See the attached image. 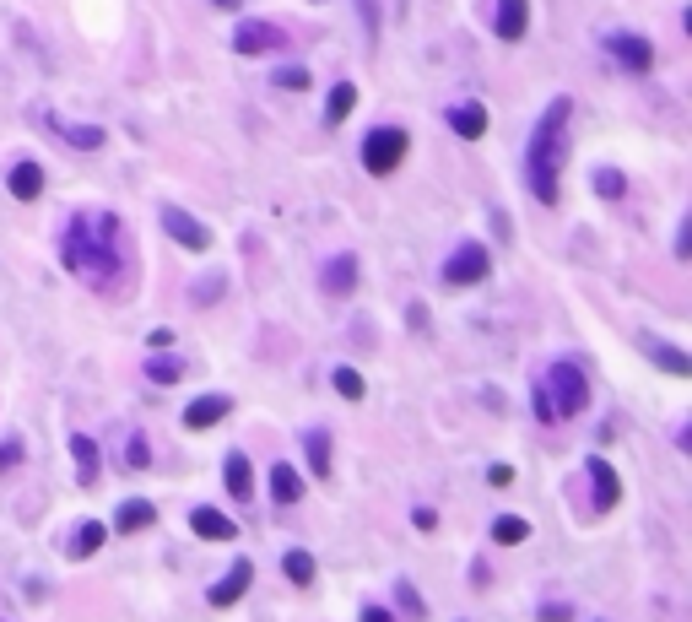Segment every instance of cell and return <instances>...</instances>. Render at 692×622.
Masks as SVG:
<instances>
[{
	"label": "cell",
	"instance_id": "obj_36",
	"mask_svg": "<svg viewBox=\"0 0 692 622\" xmlns=\"http://www.w3.org/2000/svg\"><path fill=\"white\" fill-rule=\"evenodd\" d=\"M411 525H417V531H438V520H433V509H417V514H411Z\"/></svg>",
	"mask_w": 692,
	"mask_h": 622
},
{
	"label": "cell",
	"instance_id": "obj_29",
	"mask_svg": "<svg viewBox=\"0 0 692 622\" xmlns=\"http://www.w3.org/2000/svg\"><path fill=\"white\" fill-rule=\"evenodd\" d=\"M622 190H628V184H622L617 168H595V195H606V201H622Z\"/></svg>",
	"mask_w": 692,
	"mask_h": 622
},
{
	"label": "cell",
	"instance_id": "obj_19",
	"mask_svg": "<svg viewBox=\"0 0 692 622\" xmlns=\"http://www.w3.org/2000/svg\"><path fill=\"white\" fill-rule=\"evenodd\" d=\"M71 455H76V476H82V487H92V482H98V439L76 433V439H71Z\"/></svg>",
	"mask_w": 692,
	"mask_h": 622
},
{
	"label": "cell",
	"instance_id": "obj_6",
	"mask_svg": "<svg viewBox=\"0 0 692 622\" xmlns=\"http://www.w3.org/2000/svg\"><path fill=\"white\" fill-rule=\"evenodd\" d=\"M233 49L238 55H276V49H287V33L276 22H238Z\"/></svg>",
	"mask_w": 692,
	"mask_h": 622
},
{
	"label": "cell",
	"instance_id": "obj_34",
	"mask_svg": "<svg viewBox=\"0 0 692 622\" xmlns=\"http://www.w3.org/2000/svg\"><path fill=\"white\" fill-rule=\"evenodd\" d=\"M395 595H401V606H406L411 617H422V601H417V590H411V585H401V590H395Z\"/></svg>",
	"mask_w": 692,
	"mask_h": 622
},
{
	"label": "cell",
	"instance_id": "obj_26",
	"mask_svg": "<svg viewBox=\"0 0 692 622\" xmlns=\"http://www.w3.org/2000/svg\"><path fill=\"white\" fill-rule=\"evenodd\" d=\"M49 125H55L60 136L71 141V147H87V152H98V147H103V130H98V125H60V119H49Z\"/></svg>",
	"mask_w": 692,
	"mask_h": 622
},
{
	"label": "cell",
	"instance_id": "obj_27",
	"mask_svg": "<svg viewBox=\"0 0 692 622\" xmlns=\"http://www.w3.org/2000/svg\"><path fill=\"white\" fill-rule=\"evenodd\" d=\"M282 568H287L292 585H309V579H314V558H309V552H298V547H292L287 558H282Z\"/></svg>",
	"mask_w": 692,
	"mask_h": 622
},
{
	"label": "cell",
	"instance_id": "obj_28",
	"mask_svg": "<svg viewBox=\"0 0 692 622\" xmlns=\"http://www.w3.org/2000/svg\"><path fill=\"white\" fill-rule=\"evenodd\" d=\"M492 536H498V541H503V547H519V541H525V536H530V525H525V520H519V514H503V520H498V525H492Z\"/></svg>",
	"mask_w": 692,
	"mask_h": 622
},
{
	"label": "cell",
	"instance_id": "obj_10",
	"mask_svg": "<svg viewBox=\"0 0 692 622\" xmlns=\"http://www.w3.org/2000/svg\"><path fill=\"white\" fill-rule=\"evenodd\" d=\"M492 28H498V38H525V28H530V6L525 0H498V17H492Z\"/></svg>",
	"mask_w": 692,
	"mask_h": 622
},
{
	"label": "cell",
	"instance_id": "obj_35",
	"mask_svg": "<svg viewBox=\"0 0 692 622\" xmlns=\"http://www.w3.org/2000/svg\"><path fill=\"white\" fill-rule=\"evenodd\" d=\"M568 617H574V612H568V606H557V601L541 606V622H568Z\"/></svg>",
	"mask_w": 692,
	"mask_h": 622
},
{
	"label": "cell",
	"instance_id": "obj_13",
	"mask_svg": "<svg viewBox=\"0 0 692 622\" xmlns=\"http://www.w3.org/2000/svg\"><path fill=\"white\" fill-rule=\"evenodd\" d=\"M638 347H644L649 357H655V363L665 368V374H676V379H687V374H692V357H687L682 347H665V341H655V336H644Z\"/></svg>",
	"mask_w": 692,
	"mask_h": 622
},
{
	"label": "cell",
	"instance_id": "obj_14",
	"mask_svg": "<svg viewBox=\"0 0 692 622\" xmlns=\"http://www.w3.org/2000/svg\"><path fill=\"white\" fill-rule=\"evenodd\" d=\"M319 282H325L330 298H346V293L357 287V260H352V255H336V260L325 266V276H319Z\"/></svg>",
	"mask_w": 692,
	"mask_h": 622
},
{
	"label": "cell",
	"instance_id": "obj_4",
	"mask_svg": "<svg viewBox=\"0 0 692 622\" xmlns=\"http://www.w3.org/2000/svg\"><path fill=\"white\" fill-rule=\"evenodd\" d=\"M401 157H406V130H401V125L368 130V141H363V168H368L374 179L395 174V168H401Z\"/></svg>",
	"mask_w": 692,
	"mask_h": 622
},
{
	"label": "cell",
	"instance_id": "obj_22",
	"mask_svg": "<svg viewBox=\"0 0 692 622\" xmlns=\"http://www.w3.org/2000/svg\"><path fill=\"white\" fill-rule=\"evenodd\" d=\"M146 379H152V385H179V379H184V363H179V357H163V352H157V357H146Z\"/></svg>",
	"mask_w": 692,
	"mask_h": 622
},
{
	"label": "cell",
	"instance_id": "obj_7",
	"mask_svg": "<svg viewBox=\"0 0 692 622\" xmlns=\"http://www.w3.org/2000/svg\"><path fill=\"white\" fill-rule=\"evenodd\" d=\"M606 55L617 65H628V71H649L655 65V44L638 33H606Z\"/></svg>",
	"mask_w": 692,
	"mask_h": 622
},
{
	"label": "cell",
	"instance_id": "obj_16",
	"mask_svg": "<svg viewBox=\"0 0 692 622\" xmlns=\"http://www.w3.org/2000/svg\"><path fill=\"white\" fill-rule=\"evenodd\" d=\"M590 482H595V509H611L622 498V487H617V471L606 466L601 455H590Z\"/></svg>",
	"mask_w": 692,
	"mask_h": 622
},
{
	"label": "cell",
	"instance_id": "obj_37",
	"mask_svg": "<svg viewBox=\"0 0 692 622\" xmlns=\"http://www.w3.org/2000/svg\"><path fill=\"white\" fill-rule=\"evenodd\" d=\"M363 622H395V617L384 612V606H363Z\"/></svg>",
	"mask_w": 692,
	"mask_h": 622
},
{
	"label": "cell",
	"instance_id": "obj_38",
	"mask_svg": "<svg viewBox=\"0 0 692 622\" xmlns=\"http://www.w3.org/2000/svg\"><path fill=\"white\" fill-rule=\"evenodd\" d=\"M238 6H244V0H217V11H238Z\"/></svg>",
	"mask_w": 692,
	"mask_h": 622
},
{
	"label": "cell",
	"instance_id": "obj_15",
	"mask_svg": "<svg viewBox=\"0 0 692 622\" xmlns=\"http://www.w3.org/2000/svg\"><path fill=\"white\" fill-rule=\"evenodd\" d=\"M190 525H195V536H201V541H233L238 536V525L228 520V514H217V509H195Z\"/></svg>",
	"mask_w": 692,
	"mask_h": 622
},
{
	"label": "cell",
	"instance_id": "obj_2",
	"mask_svg": "<svg viewBox=\"0 0 692 622\" xmlns=\"http://www.w3.org/2000/svg\"><path fill=\"white\" fill-rule=\"evenodd\" d=\"M568 114H574V103L568 98H552L547 114L536 119V130H530V147H525V184L530 195H536L541 206L557 201V174H563V157H568Z\"/></svg>",
	"mask_w": 692,
	"mask_h": 622
},
{
	"label": "cell",
	"instance_id": "obj_24",
	"mask_svg": "<svg viewBox=\"0 0 692 622\" xmlns=\"http://www.w3.org/2000/svg\"><path fill=\"white\" fill-rule=\"evenodd\" d=\"M352 109H357V87H352V82L330 87V103H325V119H330V125H341V119L352 114Z\"/></svg>",
	"mask_w": 692,
	"mask_h": 622
},
{
	"label": "cell",
	"instance_id": "obj_18",
	"mask_svg": "<svg viewBox=\"0 0 692 622\" xmlns=\"http://www.w3.org/2000/svg\"><path fill=\"white\" fill-rule=\"evenodd\" d=\"M114 525L119 531H146V525H157V509L146 504V498H125V504H119V514H114Z\"/></svg>",
	"mask_w": 692,
	"mask_h": 622
},
{
	"label": "cell",
	"instance_id": "obj_32",
	"mask_svg": "<svg viewBox=\"0 0 692 622\" xmlns=\"http://www.w3.org/2000/svg\"><path fill=\"white\" fill-rule=\"evenodd\" d=\"M336 390L346 401H363V374H357V368H336Z\"/></svg>",
	"mask_w": 692,
	"mask_h": 622
},
{
	"label": "cell",
	"instance_id": "obj_9",
	"mask_svg": "<svg viewBox=\"0 0 692 622\" xmlns=\"http://www.w3.org/2000/svg\"><path fill=\"white\" fill-rule=\"evenodd\" d=\"M249 579H255V563H249V558H238V563L228 568V574H222V585H211V606H233L238 595L249 590Z\"/></svg>",
	"mask_w": 692,
	"mask_h": 622
},
{
	"label": "cell",
	"instance_id": "obj_30",
	"mask_svg": "<svg viewBox=\"0 0 692 622\" xmlns=\"http://www.w3.org/2000/svg\"><path fill=\"white\" fill-rule=\"evenodd\" d=\"M276 87H287V92H309V65H282V71L271 76Z\"/></svg>",
	"mask_w": 692,
	"mask_h": 622
},
{
	"label": "cell",
	"instance_id": "obj_20",
	"mask_svg": "<svg viewBox=\"0 0 692 622\" xmlns=\"http://www.w3.org/2000/svg\"><path fill=\"white\" fill-rule=\"evenodd\" d=\"M271 498H276V504H298V498H303V476L292 471L287 460H282V466H271Z\"/></svg>",
	"mask_w": 692,
	"mask_h": 622
},
{
	"label": "cell",
	"instance_id": "obj_8",
	"mask_svg": "<svg viewBox=\"0 0 692 622\" xmlns=\"http://www.w3.org/2000/svg\"><path fill=\"white\" fill-rule=\"evenodd\" d=\"M163 228L179 238L184 249H195V255H201V249H211V233L190 217V211H179V206H163Z\"/></svg>",
	"mask_w": 692,
	"mask_h": 622
},
{
	"label": "cell",
	"instance_id": "obj_11",
	"mask_svg": "<svg viewBox=\"0 0 692 622\" xmlns=\"http://www.w3.org/2000/svg\"><path fill=\"white\" fill-rule=\"evenodd\" d=\"M228 412H233V401H228V395H201V401H195L190 412H184V428H195V433H201V428H211V422H222Z\"/></svg>",
	"mask_w": 692,
	"mask_h": 622
},
{
	"label": "cell",
	"instance_id": "obj_5",
	"mask_svg": "<svg viewBox=\"0 0 692 622\" xmlns=\"http://www.w3.org/2000/svg\"><path fill=\"white\" fill-rule=\"evenodd\" d=\"M487 271H492V255L476 238H465V244L455 249V255L444 260V282H455V287H471V282H487Z\"/></svg>",
	"mask_w": 692,
	"mask_h": 622
},
{
	"label": "cell",
	"instance_id": "obj_21",
	"mask_svg": "<svg viewBox=\"0 0 692 622\" xmlns=\"http://www.w3.org/2000/svg\"><path fill=\"white\" fill-rule=\"evenodd\" d=\"M98 547H103V525H98V520H87V525H76V536H71V547H65V552H71V558L82 563V558H92Z\"/></svg>",
	"mask_w": 692,
	"mask_h": 622
},
{
	"label": "cell",
	"instance_id": "obj_12",
	"mask_svg": "<svg viewBox=\"0 0 692 622\" xmlns=\"http://www.w3.org/2000/svg\"><path fill=\"white\" fill-rule=\"evenodd\" d=\"M449 130L465 141H482L487 136V109L482 103H460V109H449Z\"/></svg>",
	"mask_w": 692,
	"mask_h": 622
},
{
	"label": "cell",
	"instance_id": "obj_23",
	"mask_svg": "<svg viewBox=\"0 0 692 622\" xmlns=\"http://www.w3.org/2000/svg\"><path fill=\"white\" fill-rule=\"evenodd\" d=\"M303 449H309V471L314 476H330V433L314 428L309 439H303Z\"/></svg>",
	"mask_w": 692,
	"mask_h": 622
},
{
	"label": "cell",
	"instance_id": "obj_1",
	"mask_svg": "<svg viewBox=\"0 0 692 622\" xmlns=\"http://www.w3.org/2000/svg\"><path fill=\"white\" fill-rule=\"evenodd\" d=\"M130 238H125V222L114 211L92 206V211H76L71 228H65V266H71L76 282H87L92 293H125L130 287Z\"/></svg>",
	"mask_w": 692,
	"mask_h": 622
},
{
	"label": "cell",
	"instance_id": "obj_31",
	"mask_svg": "<svg viewBox=\"0 0 692 622\" xmlns=\"http://www.w3.org/2000/svg\"><path fill=\"white\" fill-rule=\"evenodd\" d=\"M152 466V449H146L141 433H130V444H125V471H146Z\"/></svg>",
	"mask_w": 692,
	"mask_h": 622
},
{
	"label": "cell",
	"instance_id": "obj_25",
	"mask_svg": "<svg viewBox=\"0 0 692 622\" xmlns=\"http://www.w3.org/2000/svg\"><path fill=\"white\" fill-rule=\"evenodd\" d=\"M228 493H233V498H249V493H255V471H249L244 455H228Z\"/></svg>",
	"mask_w": 692,
	"mask_h": 622
},
{
	"label": "cell",
	"instance_id": "obj_33",
	"mask_svg": "<svg viewBox=\"0 0 692 622\" xmlns=\"http://www.w3.org/2000/svg\"><path fill=\"white\" fill-rule=\"evenodd\" d=\"M222 293H228V282H222V276H206V282H195V303H217Z\"/></svg>",
	"mask_w": 692,
	"mask_h": 622
},
{
	"label": "cell",
	"instance_id": "obj_3",
	"mask_svg": "<svg viewBox=\"0 0 692 622\" xmlns=\"http://www.w3.org/2000/svg\"><path fill=\"white\" fill-rule=\"evenodd\" d=\"M541 395H547L552 417H579L584 406H590V379H584L579 363H568V357H557V363L547 368V379L536 385Z\"/></svg>",
	"mask_w": 692,
	"mask_h": 622
},
{
	"label": "cell",
	"instance_id": "obj_17",
	"mask_svg": "<svg viewBox=\"0 0 692 622\" xmlns=\"http://www.w3.org/2000/svg\"><path fill=\"white\" fill-rule=\"evenodd\" d=\"M6 184H11L17 201H38V195H44V168H38V163H17Z\"/></svg>",
	"mask_w": 692,
	"mask_h": 622
}]
</instances>
